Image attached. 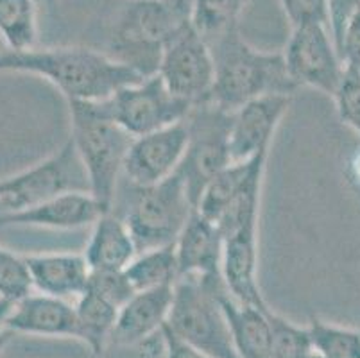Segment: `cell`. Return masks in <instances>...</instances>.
<instances>
[{
    "instance_id": "6da1fadb",
    "label": "cell",
    "mask_w": 360,
    "mask_h": 358,
    "mask_svg": "<svg viewBox=\"0 0 360 358\" xmlns=\"http://www.w3.org/2000/svg\"><path fill=\"white\" fill-rule=\"evenodd\" d=\"M0 72L44 77L67 101H104L119 88L143 79L104 52L86 47L6 51L0 54Z\"/></svg>"
},
{
    "instance_id": "7a4b0ae2",
    "label": "cell",
    "mask_w": 360,
    "mask_h": 358,
    "mask_svg": "<svg viewBox=\"0 0 360 358\" xmlns=\"http://www.w3.org/2000/svg\"><path fill=\"white\" fill-rule=\"evenodd\" d=\"M210 45L215 75L210 103L233 113L242 104L264 95H292L296 83L287 72L281 52L251 47L238 29L226 32Z\"/></svg>"
},
{
    "instance_id": "3957f363",
    "label": "cell",
    "mask_w": 360,
    "mask_h": 358,
    "mask_svg": "<svg viewBox=\"0 0 360 358\" xmlns=\"http://www.w3.org/2000/svg\"><path fill=\"white\" fill-rule=\"evenodd\" d=\"M68 108L70 140L83 163L88 190L104 212H111L133 136L108 117L101 101H68Z\"/></svg>"
},
{
    "instance_id": "277c9868",
    "label": "cell",
    "mask_w": 360,
    "mask_h": 358,
    "mask_svg": "<svg viewBox=\"0 0 360 358\" xmlns=\"http://www.w3.org/2000/svg\"><path fill=\"white\" fill-rule=\"evenodd\" d=\"M191 0H131L117 16L108 56L140 77L158 72L169 39L188 24Z\"/></svg>"
},
{
    "instance_id": "5b68a950",
    "label": "cell",
    "mask_w": 360,
    "mask_h": 358,
    "mask_svg": "<svg viewBox=\"0 0 360 358\" xmlns=\"http://www.w3.org/2000/svg\"><path fill=\"white\" fill-rule=\"evenodd\" d=\"M224 288L222 278H178L167 326L208 357L238 358L230 326L219 305V294Z\"/></svg>"
},
{
    "instance_id": "8992f818",
    "label": "cell",
    "mask_w": 360,
    "mask_h": 358,
    "mask_svg": "<svg viewBox=\"0 0 360 358\" xmlns=\"http://www.w3.org/2000/svg\"><path fill=\"white\" fill-rule=\"evenodd\" d=\"M186 149L176 172L181 176L192 203H198L205 186L230 165L231 113L210 101L194 104L185 117Z\"/></svg>"
},
{
    "instance_id": "52a82bcc",
    "label": "cell",
    "mask_w": 360,
    "mask_h": 358,
    "mask_svg": "<svg viewBox=\"0 0 360 358\" xmlns=\"http://www.w3.org/2000/svg\"><path fill=\"white\" fill-rule=\"evenodd\" d=\"M194 210L181 176L174 172L156 185L136 188L124 222L140 252L174 244Z\"/></svg>"
},
{
    "instance_id": "ba28073f",
    "label": "cell",
    "mask_w": 360,
    "mask_h": 358,
    "mask_svg": "<svg viewBox=\"0 0 360 358\" xmlns=\"http://www.w3.org/2000/svg\"><path fill=\"white\" fill-rule=\"evenodd\" d=\"M101 104L108 117L133 138L181 122L192 108L170 94L158 74L119 88Z\"/></svg>"
},
{
    "instance_id": "9c48e42d",
    "label": "cell",
    "mask_w": 360,
    "mask_h": 358,
    "mask_svg": "<svg viewBox=\"0 0 360 358\" xmlns=\"http://www.w3.org/2000/svg\"><path fill=\"white\" fill-rule=\"evenodd\" d=\"M67 192H90L83 163L70 138L44 162L6 177L0 213L18 212Z\"/></svg>"
},
{
    "instance_id": "30bf717a",
    "label": "cell",
    "mask_w": 360,
    "mask_h": 358,
    "mask_svg": "<svg viewBox=\"0 0 360 358\" xmlns=\"http://www.w3.org/2000/svg\"><path fill=\"white\" fill-rule=\"evenodd\" d=\"M156 74L174 97L192 106L205 103L210 98L215 75L210 45L185 24L163 49Z\"/></svg>"
},
{
    "instance_id": "8fae6325",
    "label": "cell",
    "mask_w": 360,
    "mask_h": 358,
    "mask_svg": "<svg viewBox=\"0 0 360 358\" xmlns=\"http://www.w3.org/2000/svg\"><path fill=\"white\" fill-rule=\"evenodd\" d=\"M281 54L297 88L310 87L330 97L335 94L345 63L326 25L307 24L292 27V34Z\"/></svg>"
},
{
    "instance_id": "7c38bea8",
    "label": "cell",
    "mask_w": 360,
    "mask_h": 358,
    "mask_svg": "<svg viewBox=\"0 0 360 358\" xmlns=\"http://www.w3.org/2000/svg\"><path fill=\"white\" fill-rule=\"evenodd\" d=\"M185 120L135 136L126 154L122 174L135 188L156 185L178 170L186 149Z\"/></svg>"
},
{
    "instance_id": "4fadbf2b",
    "label": "cell",
    "mask_w": 360,
    "mask_h": 358,
    "mask_svg": "<svg viewBox=\"0 0 360 358\" xmlns=\"http://www.w3.org/2000/svg\"><path fill=\"white\" fill-rule=\"evenodd\" d=\"M289 104L290 95H264L235 110L230 126L231 160L245 162L262 151H269Z\"/></svg>"
},
{
    "instance_id": "5bb4252c",
    "label": "cell",
    "mask_w": 360,
    "mask_h": 358,
    "mask_svg": "<svg viewBox=\"0 0 360 358\" xmlns=\"http://www.w3.org/2000/svg\"><path fill=\"white\" fill-rule=\"evenodd\" d=\"M221 276L226 290L238 303L269 307L258 285V221L224 235Z\"/></svg>"
},
{
    "instance_id": "9a60e30c",
    "label": "cell",
    "mask_w": 360,
    "mask_h": 358,
    "mask_svg": "<svg viewBox=\"0 0 360 358\" xmlns=\"http://www.w3.org/2000/svg\"><path fill=\"white\" fill-rule=\"evenodd\" d=\"M104 212L90 192H67L18 212L0 213L4 226H36L49 229H79L91 226Z\"/></svg>"
},
{
    "instance_id": "2e32d148",
    "label": "cell",
    "mask_w": 360,
    "mask_h": 358,
    "mask_svg": "<svg viewBox=\"0 0 360 358\" xmlns=\"http://www.w3.org/2000/svg\"><path fill=\"white\" fill-rule=\"evenodd\" d=\"M174 300V285L139 290L119 308L110 343L135 346L150 335L158 333L167 323Z\"/></svg>"
},
{
    "instance_id": "e0dca14e",
    "label": "cell",
    "mask_w": 360,
    "mask_h": 358,
    "mask_svg": "<svg viewBox=\"0 0 360 358\" xmlns=\"http://www.w3.org/2000/svg\"><path fill=\"white\" fill-rule=\"evenodd\" d=\"M222 244L224 236L217 224L194 210L185 228L174 242L176 262L179 278L199 276V278H222Z\"/></svg>"
},
{
    "instance_id": "ac0fdd59",
    "label": "cell",
    "mask_w": 360,
    "mask_h": 358,
    "mask_svg": "<svg viewBox=\"0 0 360 358\" xmlns=\"http://www.w3.org/2000/svg\"><path fill=\"white\" fill-rule=\"evenodd\" d=\"M13 333L77 339V315L68 300L47 294H29L16 301L8 317Z\"/></svg>"
},
{
    "instance_id": "d6986e66",
    "label": "cell",
    "mask_w": 360,
    "mask_h": 358,
    "mask_svg": "<svg viewBox=\"0 0 360 358\" xmlns=\"http://www.w3.org/2000/svg\"><path fill=\"white\" fill-rule=\"evenodd\" d=\"M32 288L61 300L79 298L88 287L90 265L79 252L25 255Z\"/></svg>"
},
{
    "instance_id": "ffe728a7",
    "label": "cell",
    "mask_w": 360,
    "mask_h": 358,
    "mask_svg": "<svg viewBox=\"0 0 360 358\" xmlns=\"http://www.w3.org/2000/svg\"><path fill=\"white\" fill-rule=\"evenodd\" d=\"M83 255L90 271H124L139 255V248L124 219L106 212L91 224Z\"/></svg>"
},
{
    "instance_id": "44dd1931",
    "label": "cell",
    "mask_w": 360,
    "mask_h": 358,
    "mask_svg": "<svg viewBox=\"0 0 360 358\" xmlns=\"http://www.w3.org/2000/svg\"><path fill=\"white\" fill-rule=\"evenodd\" d=\"M219 305L230 326L238 358H269L271 326L267 312L271 307L238 303L226 288L219 294Z\"/></svg>"
},
{
    "instance_id": "7402d4cb",
    "label": "cell",
    "mask_w": 360,
    "mask_h": 358,
    "mask_svg": "<svg viewBox=\"0 0 360 358\" xmlns=\"http://www.w3.org/2000/svg\"><path fill=\"white\" fill-rule=\"evenodd\" d=\"M264 156H269V151H262L257 156L250 158V160H245V162H231L226 169H222L221 172L205 186V190H202L201 196H199L198 203H195V210H198L202 217H206L208 221L217 222L219 217L222 215V212H224V210L230 206V203L237 197V193L240 192L242 186L245 185V181H248L251 174H253L257 163L260 162Z\"/></svg>"
},
{
    "instance_id": "603a6c76",
    "label": "cell",
    "mask_w": 360,
    "mask_h": 358,
    "mask_svg": "<svg viewBox=\"0 0 360 358\" xmlns=\"http://www.w3.org/2000/svg\"><path fill=\"white\" fill-rule=\"evenodd\" d=\"M77 340H83L94 354H103L117 323L119 308L97 292L86 290L77 298Z\"/></svg>"
},
{
    "instance_id": "cb8c5ba5",
    "label": "cell",
    "mask_w": 360,
    "mask_h": 358,
    "mask_svg": "<svg viewBox=\"0 0 360 358\" xmlns=\"http://www.w3.org/2000/svg\"><path fill=\"white\" fill-rule=\"evenodd\" d=\"M124 274L135 292L174 285L179 278L174 244L140 251L124 269Z\"/></svg>"
},
{
    "instance_id": "d4e9b609",
    "label": "cell",
    "mask_w": 360,
    "mask_h": 358,
    "mask_svg": "<svg viewBox=\"0 0 360 358\" xmlns=\"http://www.w3.org/2000/svg\"><path fill=\"white\" fill-rule=\"evenodd\" d=\"M244 0H191L188 24L195 32L212 44L226 32L238 29Z\"/></svg>"
},
{
    "instance_id": "484cf974",
    "label": "cell",
    "mask_w": 360,
    "mask_h": 358,
    "mask_svg": "<svg viewBox=\"0 0 360 358\" xmlns=\"http://www.w3.org/2000/svg\"><path fill=\"white\" fill-rule=\"evenodd\" d=\"M0 36L8 51L34 47L38 36L34 0H0Z\"/></svg>"
},
{
    "instance_id": "4316f807",
    "label": "cell",
    "mask_w": 360,
    "mask_h": 358,
    "mask_svg": "<svg viewBox=\"0 0 360 358\" xmlns=\"http://www.w3.org/2000/svg\"><path fill=\"white\" fill-rule=\"evenodd\" d=\"M314 353L325 358H360V331L314 317L309 324Z\"/></svg>"
},
{
    "instance_id": "83f0119b",
    "label": "cell",
    "mask_w": 360,
    "mask_h": 358,
    "mask_svg": "<svg viewBox=\"0 0 360 358\" xmlns=\"http://www.w3.org/2000/svg\"><path fill=\"white\" fill-rule=\"evenodd\" d=\"M271 326L269 358H309L312 354V339L309 326L301 328L278 315L269 308L267 312Z\"/></svg>"
},
{
    "instance_id": "f1b7e54d",
    "label": "cell",
    "mask_w": 360,
    "mask_h": 358,
    "mask_svg": "<svg viewBox=\"0 0 360 358\" xmlns=\"http://www.w3.org/2000/svg\"><path fill=\"white\" fill-rule=\"evenodd\" d=\"M32 292L25 256L0 245V298L16 303Z\"/></svg>"
},
{
    "instance_id": "f546056e",
    "label": "cell",
    "mask_w": 360,
    "mask_h": 358,
    "mask_svg": "<svg viewBox=\"0 0 360 358\" xmlns=\"http://www.w3.org/2000/svg\"><path fill=\"white\" fill-rule=\"evenodd\" d=\"M339 118L360 136V74L345 65L339 87L332 95Z\"/></svg>"
},
{
    "instance_id": "4dcf8cb0",
    "label": "cell",
    "mask_w": 360,
    "mask_h": 358,
    "mask_svg": "<svg viewBox=\"0 0 360 358\" xmlns=\"http://www.w3.org/2000/svg\"><path fill=\"white\" fill-rule=\"evenodd\" d=\"M86 288L103 295L117 308L122 307L135 294V288L131 287L124 271H91Z\"/></svg>"
},
{
    "instance_id": "1f68e13d",
    "label": "cell",
    "mask_w": 360,
    "mask_h": 358,
    "mask_svg": "<svg viewBox=\"0 0 360 358\" xmlns=\"http://www.w3.org/2000/svg\"><path fill=\"white\" fill-rule=\"evenodd\" d=\"M359 9L360 0H326V27H328L339 56L346 31Z\"/></svg>"
},
{
    "instance_id": "d6a6232c",
    "label": "cell",
    "mask_w": 360,
    "mask_h": 358,
    "mask_svg": "<svg viewBox=\"0 0 360 358\" xmlns=\"http://www.w3.org/2000/svg\"><path fill=\"white\" fill-rule=\"evenodd\" d=\"M292 27L307 24L326 25V0H280Z\"/></svg>"
},
{
    "instance_id": "836d02e7",
    "label": "cell",
    "mask_w": 360,
    "mask_h": 358,
    "mask_svg": "<svg viewBox=\"0 0 360 358\" xmlns=\"http://www.w3.org/2000/svg\"><path fill=\"white\" fill-rule=\"evenodd\" d=\"M340 59L342 63L349 65L360 74V9L345 34V41L340 47Z\"/></svg>"
},
{
    "instance_id": "e575fe53",
    "label": "cell",
    "mask_w": 360,
    "mask_h": 358,
    "mask_svg": "<svg viewBox=\"0 0 360 358\" xmlns=\"http://www.w3.org/2000/svg\"><path fill=\"white\" fill-rule=\"evenodd\" d=\"M162 335L163 343H165V354H163V358H212L206 353H202V351L195 350L191 344H186L185 340L179 339L178 335L167 326V323L162 326Z\"/></svg>"
},
{
    "instance_id": "d590c367",
    "label": "cell",
    "mask_w": 360,
    "mask_h": 358,
    "mask_svg": "<svg viewBox=\"0 0 360 358\" xmlns=\"http://www.w3.org/2000/svg\"><path fill=\"white\" fill-rule=\"evenodd\" d=\"M13 305H15L13 301L2 300V298H0V354H2L4 347L8 346V343L11 340L13 335H15L8 328V317L13 310Z\"/></svg>"
},
{
    "instance_id": "8d00e7d4",
    "label": "cell",
    "mask_w": 360,
    "mask_h": 358,
    "mask_svg": "<svg viewBox=\"0 0 360 358\" xmlns=\"http://www.w3.org/2000/svg\"><path fill=\"white\" fill-rule=\"evenodd\" d=\"M6 196V177L0 179V201H2V197Z\"/></svg>"
},
{
    "instance_id": "74e56055",
    "label": "cell",
    "mask_w": 360,
    "mask_h": 358,
    "mask_svg": "<svg viewBox=\"0 0 360 358\" xmlns=\"http://www.w3.org/2000/svg\"><path fill=\"white\" fill-rule=\"evenodd\" d=\"M309 358H325V357H321V354L314 353V351H312V354H310V357H309Z\"/></svg>"
}]
</instances>
